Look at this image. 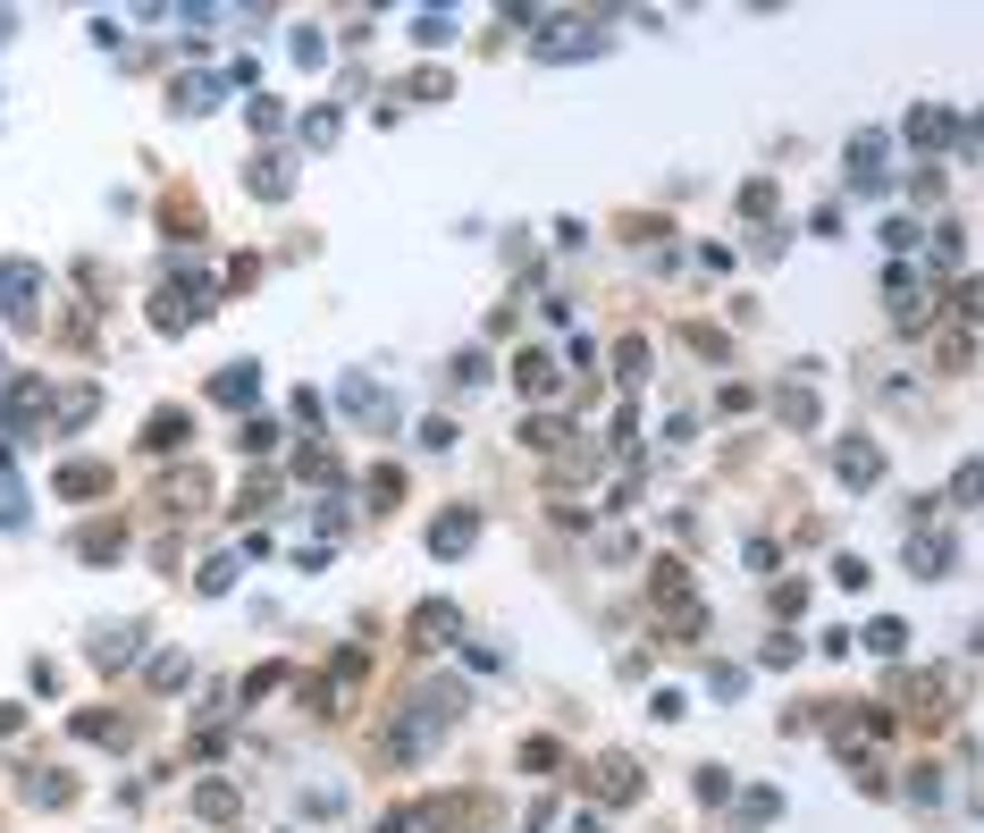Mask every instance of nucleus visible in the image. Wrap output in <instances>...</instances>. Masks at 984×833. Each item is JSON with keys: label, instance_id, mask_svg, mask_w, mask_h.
Returning <instances> with one entry per match:
<instances>
[{"label": "nucleus", "instance_id": "obj_1", "mask_svg": "<svg viewBox=\"0 0 984 833\" xmlns=\"http://www.w3.org/2000/svg\"><path fill=\"white\" fill-rule=\"evenodd\" d=\"M454 707H463V690H421V699H413V716H404L396 733H387V757H421V749H430V741L454 724Z\"/></svg>", "mask_w": 984, "mask_h": 833}, {"label": "nucleus", "instance_id": "obj_2", "mask_svg": "<svg viewBox=\"0 0 984 833\" xmlns=\"http://www.w3.org/2000/svg\"><path fill=\"white\" fill-rule=\"evenodd\" d=\"M35 295H42L35 262H0V312H9V321H35Z\"/></svg>", "mask_w": 984, "mask_h": 833}, {"label": "nucleus", "instance_id": "obj_3", "mask_svg": "<svg viewBox=\"0 0 984 833\" xmlns=\"http://www.w3.org/2000/svg\"><path fill=\"white\" fill-rule=\"evenodd\" d=\"M345 413H362L371 421V430H387V421H396V396H378V379H345Z\"/></svg>", "mask_w": 984, "mask_h": 833}, {"label": "nucleus", "instance_id": "obj_4", "mask_svg": "<svg viewBox=\"0 0 984 833\" xmlns=\"http://www.w3.org/2000/svg\"><path fill=\"white\" fill-rule=\"evenodd\" d=\"M951 556H960V548H951L943 530H934V539L917 530V539H908V572H917V581H943V572H951Z\"/></svg>", "mask_w": 984, "mask_h": 833}, {"label": "nucleus", "instance_id": "obj_5", "mask_svg": "<svg viewBox=\"0 0 984 833\" xmlns=\"http://www.w3.org/2000/svg\"><path fill=\"white\" fill-rule=\"evenodd\" d=\"M203 312H210V303H203V286H169V295H160V312H151V321H160V329H194V321H203Z\"/></svg>", "mask_w": 984, "mask_h": 833}, {"label": "nucleus", "instance_id": "obj_6", "mask_svg": "<svg viewBox=\"0 0 984 833\" xmlns=\"http://www.w3.org/2000/svg\"><path fill=\"white\" fill-rule=\"evenodd\" d=\"M951 135H960L967 144V127L951 110H926V101H917V110H908V144H951Z\"/></svg>", "mask_w": 984, "mask_h": 833}, {"label": "nucleus", "instance_id": "obj_7", "mask_svg": "<svg viewBox=\"0 0 984 833\" xmlns=\"http://www.w3.org/2000/svg\"><path fill=\"white\" fill-rule=\"evenodd\" d=\"M875 160H884V135H858L850 144V186L858 194H884V169H875Z\"/></svg>", "mask_w": 984, "mask_h": 833}, {"label": "nucleus", "instance_id": "obj_8", "mask_svg": "<svg viewBox=\"0 0 984 833\" xmlns=\"http://www.w3.org/2000/svg\"><path fill=\"white\" fill-rule=\"evenodd\" d=\"M210 396H219V404H253V396H262V371H253V362H227V371L210 379Z\"/></svg>", "mask_w": 984, "mask_h": 833}, {"label": "nucleus", "instance_id": "obj_9", "mask_svg": "<svg viewBox=\"0 0 984 833\" xmlns=\"http://www.w3.org/2000/svg\"><path fill=\"white\" fill-rule=\"evenodd\" d=\"M480 539V513H437V530H430V548L437 556H463Z\"/></svg>", "mask_w": 984, "mask_h": 833}, {"label": "nucleus", "instance_id": "obj_10", "mask_svg": "<svg viewBox=\"0 0 984 833\" xmlns=\"http://www.w3.org/2000/svg\"><path fill=\"white\" fill-rule=\"evenodd\" d=\"M598 792L614 800V808H623V800H640V766H631V757H606V766H598Z\"/></svg>", "mask_w": 984, "mask_h": 833}, {"label": "nucleus", "instance_id": "obj_11", "mask_svg": "<svg viewBox=\"0 0 984 833\" xmlns=\"http://www.w3.org/2000/svg\"><path fill=\"white\" fill-rule=\"evenodd\" d=\"M833 463H842V480H850V489H867V480H884V454H875V447H842V454H833Z\"/></svg>", "mask_w": 984, "mask_h": 833}, {"label": "nucleus", "instance_id": "obj_12", "mask_svg": "<svg viewBox=\"0 0 984 833\" xmlns=\"http://www.w3.org/2000/svg\"><path fill=\"white\" fill-rule=\"evenodd\" d=\"M581 51H598V35H589V26H555V35L539 42V59H581Z\"/></svg>", "mask_w": 984, "mask_h": 833}, {"label": "nucleus", "instance_id": "obj_13", "mask_svg": "<svg viewBox=\"0 0 984 833\" xmlns=\"http://www.w3.org/2000/svg\"><path fill=\"white\" fill-rule=\"evenodd\" d=\"M446 631H454V606H446V598H430V606L413 615V640H421V648H437Z\"/></svg>", "mask_w": 984, "mask_h": 833}, {"label": "nucleus", "instance_id": "obj_14", "mask_svg": "<svg viewBox=\"0 0 984 833\" xmlns=\"http://www.w3.org/2000/svg\"><path fill=\"white\" fill-rule=\"evenodd\" d=\"M513 379H522V396H555V362L548 354H522V362H513Z\"/></svg>", "mask_w": 984, "mask_h": 833}, {"label": "nucleus", "instance_id": "obj_15", "mask_svg": "<svg viewBox=\"0 0 984 833\" xmlns=\"http://www.w3.org/2000/svg\"><path fill=\"white\" fill-rule=\"evenodd\" d=\"M135 648H144V631H135V624H118V631H101V640H94V657H101V665H127Z\"/></svg>", "mask_w": 984, "mask_h": 833}, {"label": "nucleus", "instance_id": "obj_16", "mask_svg": "<svg viewBox=\"0 0 984 833\" xmlns=\"http://www.w3.org/2000/svg\"><path fill=\"white\" fill-rule=\"evenodd\" d=\"M194 816H210V825L236 816V792H227V783H203V792H194Z\"/></svg>", "mask_w": 984, "mask_h": 833}, {"label": "nucleus", "instance_id": "obj_17", "mask_svg": "<svg viewBox=\"0 0 984 833\" xmlns=\"http://www.w3.org/2000/svg\"><path fill=\"white\" fill-rule=\"evenodd\" d=\"M867 648H875V657H901V648H908V624H892V615H884V624H867Z\"/></svg>", "mask_w": 984, "mask_h": 833}, {"label": "nucleus", "instance_id": "obj_18", "mask_svg": "<svg viewBox=\"0 0 984 833\" xmlns=\"http://www.w3.org/2000/svg\"><path fill=\"white\" fill-rule=\"evenodd\" d=\"M186 438H194V421H186V413H160V421H151V447H160V454L186 447Z\"/></svg>", "mask_w": 984, "mask_h": 833}, {"label": "nucleus", "instance_id": "obj_19", "mask_svg": "<svg viewBox=\"0 0 984 833\" xmlns=\"http://www.w3.org/2000/svg\"><path fill=\"white\" fill-rule=\"evenodd\" d=\"M227 581H236V556H210V565H203V581H194V589H203V598H227Z\"/></svg>", "mask_w": 984, "mask_h": 833}, {"label": "nucleus", "instance_id": "obj_20", "mask_svg": "<svg viewBox=\"0 0 984 833\" xmlns=\"http://www.w3.org/2000/svg\"><path fill=\"white\" fill-rule=\"evenodd\" d=\"M210 101H219V85H210V76H194V85H177V110H186V118H194V110H210Z\"/></svg>", "mask_w": 984, "mask_h": 833}, {"label": "nucleus", "instance_id": "obj_21", "mask_svg": "<svg viewBox=\"0 0 984 833\" xmlns=\"http://www.w3.org/2000/svg\"><path fill=\"white\" fill-rule=\"evenodd\" d=\"M59 489H68V497H94V489H110V480H101L94 463H68V472H59Z\"/></svg>", "mask_w": 984, "mask_h": 833}, {"label": "nucleus", "instance_id": "obj_22", "mask_svg": "<svg viewBox=\"0 0 984 833\" xmlns=\"http://www.w3.org/2000/svg\"><path fill=\"white\" fill-rule=\"evenodd\" d=\"M286 186H295V177H286V169H278V160H262V177H253V194H262V203H278V194H286Z\"/></svg>", "mask_w": 984, "mask_h": 833}, {"label": "nucleus", "instance_id": "obj_23", "mask_svg": "<svg viewBox=\"0 0 984 833\" xmlns=\"http://www.w3.org/2000/svg\"><path fill=\"white\" fill-rule=\"evenodd\" d=\"M26 522V506H18V480H0V530H18Z\"/></svg>", "mask_w": 984, "mask_h": 833}, {"label": "nucleus", "instance_id": "obj_24", "mask_svg": "<svg viewBox=\"0 0 984 833\" xmlns=\"http://www.w3.org/2000/svg\"><path fill=\"white\" fill-rule=\"evenodd\" d=\"M564 833H606V825H598V816H572V825H564Z\"/></svg>", "mask_w": 984, "mask_h": 833}, {"label": "nucleus", "instance_id": "obj_25", "mask_svg": "<svg viewBox=\"0 0 984 833\" xmlns=\"http://www.w3.org/2000/svg\"><path fill=\"white\" fill-rule=\"evenodd\" d=\"M378 833H404V825H378Z\"/></svg>", "mask_w": 984, "mask_h": 833}]
</instances>
